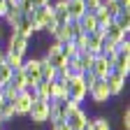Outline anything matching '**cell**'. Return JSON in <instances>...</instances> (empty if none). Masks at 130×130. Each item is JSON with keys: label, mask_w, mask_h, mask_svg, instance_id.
<instances>
[{"label": "cell", "mask_w": 130, "mask_h": 130, "mask_svg": "<svg viewBox=\"0 0 130 130\" xmlns=\"http://www.w3.org/2000/svg\"><path fill=\"white\" fill-rule=\"evenodd\" d=\"M111 23L116 28H121L123 32H130V9H121L119 14H114Z\"/></svg>", "instance_id": "obj_15"}, {"label": "cell", "mask_w": 130, "mask_h": 130, "mask_svg": "<svg viewBox=\"0 0 130 130\" xmlns=\"http://www.w3.org/2000/svg\"><path fill=\"white\" fill-rule=\"evenodd\" d=\"M91 70H93V74H95L98 79H107L109 72H111V63L105 60L102 56H98V58L93 60V68H91Z\"/></svg>", "instance_id": "obj_12"}, {"label": "cell", "mask_w": 130, "mask_h": 130, "mask_svg": "<svg viewBox=\"0 0 130 130\" xmlns=\"http://www.w3.org/2000/svg\"><path fill=\"white\" fill-rule=\"evenodd\" d=\"M121 128L123 130H130V107L128 105L121 109Z\"/></svg>", "instance_id": "obj_24"}, {"label": "cell", "mask_w": 130, "mask_h": 130, "mask_svg": "<svg viewBox=\"0 0 130 130\" xmlns=\"http://www.w3.org/2000/svg\"><path fill=\"white\" fill-rule=\"evenodd\" d=\"M12 74H14V70L9 68V65H5V63H0V86H5V84H9V79H12Z\"/></svg>", "instance_id": "obj_23"}, {"label": "cell", "mask_w": 130, "mask_h": 130, "mask_svg": "<svg viewBox=\"0 0 130 130\" xmlns=\"http://www.w3.org/2000/svg\"><path fill=\"white\" fill-rule=\"evenodd\" d=\"M119 9H130V0H116Z\"/></svg>", "instance_id": "obj_29"}, {"label": "cell", "mask_w": 130, "mask_h": 130, "mask_svg": "<svg viewBox=\"0 0 130 130\" xmlns=\"http://www.w3.org/2000/svg\"><path fill=\"white\" fill-rule=\"evenodd\" d=\"M3 102H5V98H3V93H0V107H3Z\"/></svg>", "instance_id": "obj_33"}, {"label": "cell", "mask_w": 130, "mask_h": 130, "mask_svg": "<svg viewBox=\"0 0 130 130\" xmlns=\"http://www.w3.org/2000/svg\"><path fill=\"white\" fill-rule=\"evenodd\" d=\"M65 91H68V98H70V100H77L81 105H84V100L88 98V86H86V81L81 79V74L70 77L68 84H65Z\"/></svg>", "instance_id": "obj_3"}, {"label": "cell", "mask_w": 130, "mask_h": 130, "mask_svg": "<svg viewBox=\"0 0 130 130\" xmlns=\"http://www.w3.org/2000/svg\"><path fill=\"white\" fill-rule=\"evenodd\" d=\"M21 19H23V14H21L19 9H9V12L3 16V28H7V30L12 32V30H16V28H19Z\"/></svg>", "instance_id": "obj_14"}, {"label": "cell", "mask_w": 130, "mask_h": 130, "mask_svg": "<svg viewBox=\"0 0 130 130\" xmlns=\"http://www.w3.org/2000/svg\"><path fill=\"white\" fill-rule=\"evenodd\" d=\"M88 100L95 105V107H105L111 95H109V88H107V81L105 79H95V84L88 88Z\"/></svg>", "instance_id": "obj_4"}, {"label": "cell", "mask_w": 130, "mask_h": 130, "mask_svg": "<svg viewBox=\"0 0 130 130\" xmlns=\"http://www.w3.org/2000/svg\"><path fill=\"white\" fill-rule=\"evenodd\" d=\"M0 40H3V21H0Z\"/></svg>", "instance_id": "obj_32"}, {"label": "cell", "mask_w": 130, "mask_h": 130, "mask_svg": "<svg viewBox=\"0 0 130 130\" xmlns=\"http://www.w3.org/2000/svg\"><path fill=\"white\" fill-rule=\"evenodd\" d=\"M102 32H105V40H107V42H111V44H119L121 40L130 37V32H123L121 28H116L114 23H109V26H107V28H105Z\"/></svg>", "instance_id": "obj_13"}, {"label": "cell", "mask_w": 130, "mask_h": 130, "mask_svg": "<svg viewBox=\"0 0 130 130\" xmlns=\"http://www.w3.org/2000/svg\"><path fill=\"white\" fill-rule=\"evenodd\" d=\"M93 119V130H111V121L107 116H91Z\"/></svg>", "instance_id": "obj_22"}, {"label": "cell", "mask_w": 130, "mask_h": 130, "mask_svg": "<svg viewBox=\"0 0 130 130\" xmlns=\"http://www.w3.org/2000/svg\"><path fill=\"white\" fill-rule=\"evenodd\" d=\"M93 14H95V21H98V26H100V30H105V28L111 23V16H109V12L105 9V5H100L98 9H93Z\"/></svg>", "instance_id": "obj_20"}, {"label": "cell", "mask_w": 130, "mask_h": 130, "mask_svg": "<svg viewBox=\"0 0 130 130\" xmlns=\"http://www.w3.org/2000/svg\"><path fill=\"white\" fill-rule=\"evenodd\" d=\"M3 46L7 49V51H12V54L28 56V51H30V37H26V35H21V32L12 30L9 35H7V42H5Z\"/></svg>", "instance_id": "obj_2"}, {"label": "cell", "mask_w": 130, "mask_h": 130, "mask_svg": "<svg viewBox=\"0 0 130 130\" xmlns=\"http://www.w3.org/2000/svg\"><path fill=\"white\" fill-rule=\"evenodd\" d=\"M3 130H5V128H3Z\"/></svg>", "instance_id": "obj_35"}, {"label": "cell", "mask_w": 130, "mask_h": 130, "mask_svg": "<svg viewBox=\"0 0 130 130\" xmlns=\"http://www.w3.org/2000/svg\"><path fill=\"white\" fill-rule=\"evenodd\" d=\"M79 26H81V30H84V32H95V30H100V26H98L93 12H86L84 16H81V19H79Z\"/></svg>", "instance_id": "obj_16"}, {"label": "cell", "mask_w": 130, "mask_h": 130, "mask_svg": "<svg viewBox=\"0 0 130 130\" xmlns=\"http://www.w3.org/2000/svg\"><path fill=\"white\" fill-rule=\"evenodd\" d=\"M30 105H32V98H30L26 91L16 93V95H14V100H12V107H14L16 119H26V116H28V109H30Z\"/></svg>", "instance_id": "obj_8"}, {"label": "cell", "mask_w": 130, "mask_h": 130, "mask_svg": "<svg viewBox=\"0 0 130 130\" xmlns=\"http://www.w3.org/2000/svg\"><path fill=\"white\" fill-rule=\"evenodd\" d=\"M21 70H23V74L28 79V86H35L42 79V74H40V56H26Z\"/></svg>", "instance_id": "obj_5"}, {"label": "cell", "mask_w": 130, "mask_h": 130, "mask_svg": "<svg viewBox=\"0 0 130 130\" xmlns=\"http://www.w3.org/2000/svg\"><path fill=\"white\" fill-rule=\"evenodd\" d=\"M0 121H3V123H14L16 121V114H14L12 102H3V107H0Z\"/></svg>", "instance_id": "obj_21"}, {"label": "cell", "mask_w": 130, "mask_h": 130, "mask_svg": "<svg viewBox=\"0 0 130 130\" xmlns=\"http://www.w3.org/2000/svg\"><path fill=\"white\" fill-rule=\"evenodd\" d=\"M40 74H42L44 81H54L56 79V68L46 58H42V56H40Z\"/></svg>", "instance_id": "obj_17"}, {"label": "cell", "mask_w": 130, "mask_h": 130, "mask_svg": "<svg viewBox=\"0 0 130 130\" xmlns=\"http://www.w3.org/2000/svg\"><path fill=\"white\" fill-rule=\"evenodd\" d=\"M32 3V7H44L46 3H51V0H30Z\"/></svg>", "instance_id": "obj_30"}, {"label": "cell", "mask_w": 130, "mask_h": 130, "mask_svg": "<svg viewBox=\"0 0 130 130\" xmlns=\"http://www.w3.org/2000/svg\"><path fill=\"white\" fill-rule=\"evenodd\" d=\"M9 86H14L16 93H21V91L28 86V79H26L23 70H14V74H12V79H9Z\"/></svg>", "instance_id": "obj_18"}, {"label": "cell", "mask_w": 130, "mask_h": 130, "mask_svg": "<svg viewBox=\"0 0 130 130\" xmlns=\"http://www.w3.org/2000/svg\"><path fill=\"white\" fill-rule=\"evenodd\" d=\"M3 60H5V46L0 44V63H3Z\"/></svg>", "instance_id": "obj_31"}, {"label": "cell", "mask_w": 130, "mask_h": 130, "mask_svg": "<svg viewBox=\"0 0 130 130\" xmlns=\"http://www.w3.org/2000/svg\"><path fill=\"white\" fill-rule=\"evenodd\" d=\"M111 70L119 72V74H123V77H128L130 74V54L119 51L116 56H114V60H111Z\"/></svg>", "instance_id": "obj_9"}, {"label": "cell", "mask_w": 130, "mask_h": 130, "mask_svg": "<svg viewBox=\"0 0 130 130\" xmlns=\"http://www.w3.org/2000/svg\"><path fill=\"white\" fill-rule=\"evenodd\" d=\"M65 123L70 125V130H81V128H84L88 123V111L84 109V105L65 114Z\"/></svg>", "instance_id": "obj_6"}, {"label": "cell", "mask_w": 130, "mask_h": 130, "mask_svg": "<svg viewBox=\"0 0 130 130\" xmlns=\"http://www.w3.org/2000/svg\"><path fill=\"white\" fill-rule=\"evenodd\" d=\"M14 7L19 9L21 14H28L32 9V3H30V0H14Z\"/></svg>", "instance_id": "obj_25"}, {"label": "cell", "mask_w": 130, "mask_h": 130, "mask_svg": "<svg viewBox=\"0 0 130 130\" xmlns=\"http://www.w3.org/2000/svg\"><path fill=\"white\" fill-rule=\"evenodd\" d=\"M23 60H26V56H19V54H12V51H7L5 49V65H9L12 70H21L23 68Z\"/></svg>", "instance_id": "obj_19"}, {"label": "cell", "mask_w": 130, "mask_h": 130, "mask_svg": "<svg viewBox=\"0 0 130 130\" xmlns=\"http://www.w3.org/2000/svg\"><path fill=\"white\" fill-rule=\"evenodd\" d=\"M9 9H16V7H14V0H0V21H3V16H5Z\"/></svg>", "instance_id": "obj_26"}, {"label": "cell", "mask_w": 130, "mask_h": 130, "mask_svg": "<svg viewBox=\"0 0 130 130\" xmlns=\"http://www.w3.org/2000/svg\"><path fill=\"white\" fill-rule=\"evenodd\" d=\"M65 114H68L65 100H49V123L51 121H63Z\"/></svg>", "instance_id": "obj_10"}, {"label": "cell", "mask_w": 130, "mask_h": 130, "mask_svg": "<svg viewBox=\"0 0 130 130\" xmlns=\"http://www.w3.org/2000/svg\"><path fill=\"white\" fill-rule=\"evenodd\" d=\"M28 123L30 125H44V123H49V100H44V98H35L32 100V105H30V109H28Z\"/></svg>", "instance_id": "obj_1"}, {"label": "cell", "mask_w": 130, "mask_h": 130, "mask_svg": "<svg viewBox=\"0 0 130 130\" xmlns=\"http://www.w3.org/2000/svg\"><path fill=\"white\" fill-rule=\"evenodd\" d=\"M107 81V88H109V95L111 98H119V95H123L125 93V84H128V77H123V74H119V72H109V77L105 79Z\"/></svg>", "instance_id": "obj_7"}, {"label": "cell", "mask_w": 130, "mask_h": 130, "mask_svg": "<svg viewBox=\"0 0 130 130\" xmlns=\"http://www.w3.org/2000/svg\"><path fill=\"white\" fill-rule=\"evenodd\" d=\"M68 3V16H70V21H79L81 16L86 14V3L84 0H65Z\"/></svg>", "instance_id": "obj_11"}, {"label": "cell", "mask_w": 130, "mask_h": 130, "mask_svg": "<svg viewBox=\"0 0 130 130\" xmlns=\"http://www.w3.org/2000/svg\"><path fill=\"white\" fill-rule=\"evenodd\" d=\"M51 130H70V125L65 123V119L63 121H51Z\"/></svg>", "instance_id": "obj_27"}, {"label": "cell", "mask_w": 130, "mask_h": 130, "mask_svg": "<svg viewBox=\"0 0 130 130\" xmlns=\"http://www.w3.org/2000/svg\"><path fill=\"white\" fill-rule=\"evenodd\" d=\"M3 128H5V123H3V121H0V130H3Z\"/></svg>", "instance_id": "obj_34"}, {"label": "cell", "mask_w": 130, "mask_h": 130, "mask_svg": "<svg viewBox=\"0 0 130 130\" xmlns=\"http://www.w3.org/2000/svg\"><path fill=\"white\" fill-rule=\"evenodd\" d=\"M84 3H86V12H93L102 5V0H84Z\"/></svg>", "instance_id": "obj_28"}]
</instances>
